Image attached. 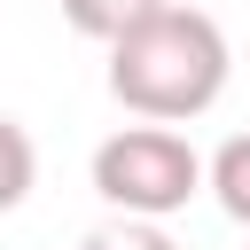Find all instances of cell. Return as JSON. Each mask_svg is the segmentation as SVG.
Returning a JSON list of instances; mask_svg holds the SVG:
<instances>
[{
  "label": "cell",
  "mask_w": 250,
  "mask_h": 250,
  "mask_svg": "<svg viewBox=\"0 0 250 250\" xmlns=\"http://www.w3.org/2000/svg\"><path fill=\"white\" fill-rule=\"evenodd\" d=\"M78 250H180L156 219H109V227H94Z\"/></svg>",
  "instance_id": "cell-6"
},
{
  "label": "cell",
  "mask_w": 250,
  "mask_h": 250,
  "mask_svg": "<svg viewBox=\"0 0 250 250\" xmlns=\"http://www.w3.org/2000/svg\"><path fill=\"white\" fill-rule=\"evenodd\" d=\"M31 180H39V148L16 117H0V211H16L31 195Z\"/></svg>",
  "instance_id": "cell-5"
},
{
  "label": "cell",
  "mask_w": 250,
  "mask_h": 250,
  "mask_svg": "<svg viewBox=\"0 0 250 250\" xmlns=\"http://www.w3.org/2000/svg\"><path fill=\"white\" fill-rule=\"evenodd\" d=\"M94 195L125 219H172L203 195V156L180 125H117L94 148Z\"/></svg>",
  "instance_id": "cell-2"
},
{
  "label": "cell",
  "mask_w": 250,
  "mask_h": 250,
  "mask_svg": "<svg viewBox=\"0 0 250 250\" xmlns=\"http://www.w3.org/2000/svg\"><path fill=\"white\" fill-rule=\"evenodd\" d=\"M227 31L219 16L188 8V0H164L156 16H141L133 31L109 39V94L141 117V125H188L203 117L219 94H227Z\"/></svg>",
  "instance_id": "cell-1"
},
{
  "label": "cell",
  "mask_w": 250,
  "mask_h": 250,
  "mask_svg": "<svg viewBox=\"0 0 250 250\" xmlns=\"http://www.w3.org/2000/svg\"><path fill=\"white\" fill-rule=\"evenodd\" d=\"M203 188L219 195V211L234 227H250V133H234V141H219L203 156Z\"/></svg>",
  "instance_id": "cell-3"
},
{
  "label": "cell",
  "mask_w": 250,
  "mask_h": 250,
  "mask_svg": "<svg viewBox=\"0 0 250 250\" xmlns=\"http://www.w3.org/2000/svg\"><path fill=\"white\" fill-rule=\"evenodd\" d=\"M156 8H164V0H62V23H70L78 39H102V47H109L117 31H133V23L156 16Z\"/></svg>",
  "instance_id": "cell-4"
}]
</instances>
